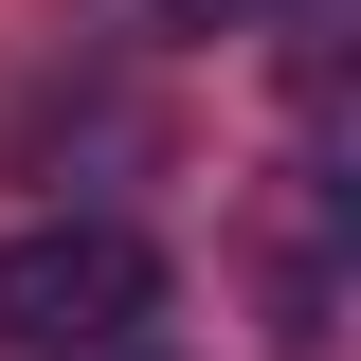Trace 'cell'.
<instances>
[{
	"mask_svg": "<svg viewBox=\"0 0 361 361\" xmlns=\"http://www.w3.org/2000/svg\"><path fill=\"white\" fill-rule=\"evenodd\" d=\"M109 361H145V343H109Z\"/></svg>",
	"mask_w": 361,
	"mask_h": 361,
	"instance_id": "7a4b0ae2",
	"label": "cell"
},
{
	"mask_svg": "<svg viewBox=\"0 0 361 361\" xmlns=\"http://www.w3.org/2000/svg\"><path fill=\"white\" fill-rule=\"evenodd\" d=\"M145 307H163V253H145L127 217L0 235V343L18 361H109V343H145Z\"/></svg>",
	"mask_w": 361,
	"mask_h": 361,
	"instance_id": "6da1fadb",
	"label": "cell"
}]
</instances>
